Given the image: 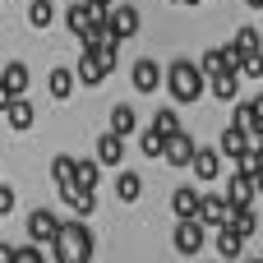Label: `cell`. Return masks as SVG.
<instances>
[{
	"mask_svg": "<svg viewBox=\"0 0 263 263\" xmlns=\"http://www.w3.org/2000/svg\"><path fill=\"white\" fill-rule=\"evenodd\" d=\"M106 23H111V32H116L120 42H129V37L139 32V23H143V18H139V9H134V5H116V9L106 14Z\"/></svg>",
	"mask_w": 263,
	"mask_h": 263,
	"instance_id": "obj_11",
	"label": "cell"
},
{
	"mask_svg": "<svg viewBox=\"0 0 263 263\" xmlns=\"http://www.w3.org/2000/svg\"><path fill=\"white\" fill-rule=\"evenodd\" d=\"M51 180H55V190L74 185V157H69V153H55V157H51Z\"/></svg>",
	"mask_w": 263,
	"mask_h": 263,
	"instance_id": "obj_27",
	"label": "cell"
},
{
	"mask_svg": "<svg viewBox=\"0 0 263 263\" xmlns=\"http://www.w3.org/2000/svg\"><path fill=\"white\" fill-rule=\"evenodd\" d=\"M92 157H97L102 166H120V162H125V139L106 129V134L97 139V153H92Z\"/></svg>",
	"mask_w": 263,
	"mask_h": 263,
	"instance_id": "obj_17",
	"label": "cell"
},
{
	"mask_svg": "<svg viewBox=\"0 0 263 263\" xmlns=\"http://www.w3.org/2000/svg\"><path fill=\"white\" fill-rule=\"evenodd\" d=\"M199 5H203V0H199Z\"/></svg>",
	"mask_w": 263,
	"mask_h": 263,
	"instance_id": "obj_45",
	"label": "cell"
},
{
	"mask_svg": "<svg viewBox=\"0 0 263 263\" xmlns=\"http://www.w3.org/2000/svg\"><path fill=\"white\" fill-rule=\"evenodd\" d=\"M227 227H236V231L250 240V236L259 231V217H254V208H231V222H227Z\"/></svg>",
	"mask_w": 263,
	"mask_h": 263,
	"instance_id": "obj_29",
	"label": "cell"
},
{
	"mask_svg": "<svg viewBox=\"0 0 263 263\" xmlns=\"http://www.w3.org/2000/svg\"><path fill=\"white\" fill-rule=\"evenodd\" d=\"M0 79H5V88H9L14 97H28V83H32V69H28L23 60H9Z\"/></svg>",
	"mask_w": 263,
	"mask_h": 263,
	"instance_id": "obj_19",
	"label": "cell"
},
{
	"mask_svg": "<svg viewBox=\"0 0 263 263\" xmlns=\"http://www.w3.org/2000/svg\"><path fill=\"white\" fill-rule=\"evenodd\" d=\"M5 120H9V129H32L37 111H32V102H28V97H14V106L5 111Z\"/></svg>",
	"mask_w": 263,
	"mask_h": 263,
	"instance_id": "obj_24",
	"label": "cell"
},
{
	"mask_svg": "<svg viewBox=\"0 0 263 263\" xmlns=\"http://www.w3.org/2000/svg\"><path fill=\"white\" fill-rule=\"evenodd\" d=\"M190 171H194L203 185H213V180L222 176V153H217V148H199V153H194V162H190Z\"/></svg>",
	"mask_w": 263,
	"mask_h": 263,
	"instance_id": "obj_12",
	"label": "cell"
},
{
	"mask_svg": "<svg viewBox=\"0 0 263 263\" xmlns=\"http://www.w3.org/2000/svg\"><path fill=\"white\" fill-rule=\"evenodd\" d=\"M60 199H65V203H69V208H74V213H79L83 222H88V217L97 213V194H92V190H79V185H65V190H60Z\"/></svg>",
	"mask_w": 263,
	"mask_h": 263,
	"instance_id": "obj_18",
	"label": "cell"
},
{
	"mask_svg": "<svg viewBox=\"0 0 263 263\" xmlns=\"http://www.w3.org/2000/svg\"><path fill=\"white\" fill-rule=\"evenodd\" d=\"M97 18H106V9H102V5H92V0H74V5L65 9V28H69L74 37H83Z\"/></svg>",
	"mask_w": 263,
	"mask_h": 263,
	"instance_id": "obj_6",
	"label": "cell"
},
{
	"mask_svg": "<svg viewBox=\"0 0 263 263\" xmlns=\"http://www.w3.org/2000/svg\"><path fill=\"white\" fill-rule=\"evenodd\" d=\"M199 222H203V227H227V222H231L227 194H203V199H199Z\"/></svg>",
	"mask_w": 263,
	"mask_h": 263,
	"instance_id": "obj_10",
	"label": "cell"
},
{
	"mask_svg": "<svg viewBox=\"0 0 263 263\" xmlns=\"http://www.w3.org/2000/svg\"><path fill=\"white\" fill-rule=\"evenodd\" d=\"M0 263H14V245L9 240H0Z\"/></svg>",
	"mask_w": 263,
	"mask_h": 263,
	"instance_id": "obj_38",
	"label": "cell"
},
{
	"mask_svg": "<svg viewBox=\"0 0 263 263\" xmlns=\"http://www.w3.org/2000/svg\"><path fill=\"white\" fill-rule=\"evenodd\" d=\"M199 199H203V194H199L194 185H180V190L171 194V213H176V222H194V217H199Z\"/></svg>",
	"mask_w": 263,
	"mask_h": 263,
	"instance_id": "obj_13",
	"label": "cell"
},
{
	"mask_svg": "<svg viewBox=\"0 0 263 263\" xmlns=\"http://www.w3.org/2000/svg\"><path fill=\"white\" fill-rule=\"evenodd\" d=\"M236 74H240V79H263V55L259 51H254V55H240V60H236Z\"/></svg>",
	"mask_w": 263,
	"mask_h": 263,
	"instance_id": "obj_32",
	"label": "cell"
},
{
	"mask_svg": "<svg viewBox=\"0 0 263 263\" xmlns=\"http://www.w3.org/2000/svg\"><path fill=\"white\" fill-rule=\"evenodd\" d=\"M217 153H222V157H231V162H240V157L250 153V134H245V129H236V125H227V129H222V139H217Z\"/></svg>",
	"mask_w": 263,
	"mask_h": 263,
	"instance_id": "obj_15",
	"label": "cell"
},
{
	"mask_svg": "<svg viewBox=\"0 0 263 263\" xmlns=\"http://www.w3.org/2000/svg\"><path fill=\"white\" fill-rule=\"evenodd\" d=\"M217 254H222V263H240V254H245V236H240L236 227H217Z\"/></svg>",
	"mask_w": 263,
	"mask_h": 263,
	"instance_id": "obj_16",
	"label": "cell"
},
{
	"mask_svg": "<svg viewBox=\"0 0 263 263\" xmlns=\"http://www.w3.org/2000/svg\"><path fill=\"white\" fill-rule=\"evenodd\" d=\"M231 125H236V129H254V125H259V120H254V111H250V102H236Z\"/></svg>",
	"mask_w": 263,
	"mask_h": 263,
	"instance_id": "obj_34",
	"label": "cell"
},
{
	"mask_svg": "<svg viewBox=\"0 0 263 263\" xmlns=\"http://www.w3.org/2000/svg\"><path fill=\"white\" fill-rule=\"evenodd\" d=\"M14 213V185H0V217Z\"/></svg>",
	"mask_w": 263,
	"mask_h": 263,
	"instance_id": "obj_35",
	"label": "cell"
},
{
	"mask_svg": "<svg viewBox=\"0 0 263 263\" xmlns=\"http://www.w3.org/2000/svg\"><path fill=\"white\" fill-rule=\"evenodd\" d=\"M9 106H14V92H9V88H5V79H0V111H9Z\"/></svg>",
	"mask_w": 263,
	"mask_h": 263,
	"instance_id": "obj_36",
	"label": "cell"
},
{
	"mask_svg": "<svg viewBox=\"0 0 263 263\" xmlns=\"http://www.w3.org/2000/svg\"><path fill=\"white\" fill-rule=\"evenodd\" d=\"M14 263H46V254H42V245H32V240H28V245H18V250H14Z\"/></svg>",
	"mask_w": 263,
	"mask_h": 263,
	"instance_id": "obj_33",
	"label": "cell"
},
{
	"mask_svg": "<svg viewBox=\"0 0 263 263\" xmlns=\"http://www.w3.org/2000/svg\"><path fill=\"white\" fill-rule=\"evenodd\" d=\"M254 190H259V199H263V162L254 166Z\"/></svg>",
	"mask_w": 263,
	"mask_h": 263,
	"instance_id": "obj_39",
	"label": "cell"
},
{
	"mask_svg": "<svg viewBox=\"0 0 263 263\" xmlns=\"http://www.w3.org/2000/svg\"><path fill=\"white\" fill-rule=\"evenodd\" d=\"M74 74H79V83H83V88H97V83L111 74V65L102 60V51H97V46H83V51H79V65H74Z\"/></svg>",
	"mask_w": 263,
	"mask_h": 263,
	"instance_id": "obj_3",
	"label": "cell"
},
{
	"mask_svg": "<svg viewBox=\"0 0 263 263\" xmlns=\"http://www.w3.org/2000/svg\"><path fill=\"white\" fill-rule=\"evenodd\" d=\"M240 263H259V259H240Z\"/></svg>",
	"mask_w": 263,
	"mask_h": 263,
	"instance_id": "obj_43",
	"label": "cell"
},
{
	"mask_svg": "<svg viewBox=\"0 0 263 263\" xmlns=\"http://www.w3.org/2000/svg\"><path fill=\"white\" fill-rule=\"evenodd\" d=\"M259 55H263V37H259Z\"/></svg>",
	"mask_w": 263,
	"mask_h": 263,
	"instance_id": "obj_44",
	"label": "cell"
},
{
	"mask_svg": "<svg viewBox=\"0 0 263 263\" xmlns=\"http://www.w3.org/2000/svg\"><path fill=\"white\" fill-rule=\"evenodd\" d=\"M259 263H263V259H259Z\"/></svg>",
	"mask_w": 263,
	"mask_h": 263,
	"instance_id": "obj_46",
	"label": "cell"
},
{
	"mask_svg": "<svg viewBox=\"0 0 263 263\" xmlns=\"http://www.w3.org/2000/svg\"><path fill=\"white\" fill-rule=\"evenodd\" d=\"M259 28H250V23H245V28H240V32H236V42H231V46H236V51H240V55H254V51H259Z\"/></svg>",
	"mask_w": 263,
	"mask_h": 263,
	"instance_id": "obj_31",
	"label": "cell"
},
{
	"mask_svg": "<svg viewBox=\"0 0 263 263\" xmlns=\"http://www.w3.org/2000/svg\"><path fill=\"white\" fill-rule=\"evenodd\" d=\"M55 236H60V217L51 208H32L28 213V240L32 245H51Z\"/></svg>",
	"mask_w": 263,
	"mask_h": 263,
	"instance_id": "obj_4",
	"label": "cell"
},
{
	"mask_svg": "<svg viewBox=\"0 0 263 263\" xmlns=\"http://www.w3.org/2000/svg\"><path fill=\"white\" fill-rule=\"evenodd\" d=\"M245 5H250V9H263V0H245Z\"/></svg>",
	"mask_w": 263,
	"mask_h": 263,
	"instance_id": "obj_41",
	"label": "cell"
},
{
	"mask_svg": "<svg viewBox=\"0 0 263 263\" xmlns=\"http://www.w3.org/2000/svg\"><path fill=\"white\" fill-rule=\"evenodd\" d=\"M166 92H171V102L176 106H190V102H199L203 92H208V79H203V69H199V60H171L166 65Z\"/></svg>",
	"mask_w": 263,
	"mask_h": 263,
	"instance_id": "obj_2",
	"label": "cell"
},
{
	"mask_svg": "<svg viewBox=\"0 0 263 263\" xmlns=\"http://www.w3.org/2000/svg\"><path fill=\"white\" fill-rule=\"evenodd\" d=\"M129 83H134V92H143V97H148V92H157V88H162V65H157V60H148V55H143V60H134Z\"/></svg>",
	"mask_w": 263,
	"mask_h": 263,
	"instance_id": "obj_8",
	"label": "cell"
},
{
	"mask_svg": "<svg viewBox=\"0 0 263 263\" xmlns=\"http://www.w3.org/2000/svg\"><path fill=\"white\" fill-rule=\"evenodd\" d=\"M139 153H143V157H162V153H166V139H162L157 129H143V134H139Z\"/></svg>",
	"mask_w": 263,
	"mask_h": 263,
	"instance_id": "obj_30",
	"label": "cell"
},
{
	"mask_svg": "<svg viewBox=\"0 0 263 263\" xmlns=\"http://www.w3.org/2000/svg\"><path fill=\"white\" fill-rule=\"evenodd\" d=\"M139 129V111L129 106V102H120V106H111V134H120V139H129Z\"/></svg>",
	"mask_w": 263,
	"mask_h": 263,
	"instance_id": "obj_22",
	"label": "cell"
},
{
	"mask_svg": "<svg viewBox=\"0 0 263 263\" xmlns=\"http://www.w3.org/2000/svg\"><path fill=\"white\" fill-rule=\"evenodd\" d=\"M139 194H143V176L139 171H120L116 176V199L120 203H139Z\"/></svg>",
	"mask_w": 263,
	"mask_h": 263,
	"instance_id": "obj_23",
	"label": "cell"
},
{
	"mask_svg": "<svg viewBox=\"0 0 263 263\" xmlns=\"http://www.w3.org/2000/svg\"><path fill=\"white\" fill-rule=\"evenodd\" d=\"M92 5H102V9H116V5H120V0H92Z\"/></svg>",
	"mask_w": 263,
	"mask_h": 263,
	"instance_id": "obj_40",
	"label": "cell"
},
{
	"mask_svg": "<svg viewBox=\"0 0 263 263\" xmlns=\"http://www.w3.org/2000/svg\"><path fill=\"white\" fill-rule=\"evenodd\" d=\"M194 153H199L194 134H190V129H176V134L166 139V153H162V162H166V166H190V162H194Z\"/></svg>",
	"mask_w": 263,
	"mask_h": 263,
	"instance_id": "obj_7",
	"label": "cell"
},
{
	"mask_svg": "<svg viewBox=\"0 0 263 263\" xmlns=\"http://www.w3.org/2000/svg\"><path fill=\"white\" fill-rule=\"evenodd\" d=\"M199 69H203V79H213V74L231 69V60H227V46H208V51L199 55Z\"/></svg>",
	"mask_w": 263,
	"mask_h": 263,
	"instance_id": "obj_26",
	"label": "cell"
},
{
	"mask_svg": "<svg viewBox=\"0 0 263 263\" xmlns=\"http://www.w3.org/2000/svg\"><path fill=\"white\" fill-rule=\"evenodd\" d=\"M171 245H176V254H199V250L208 245V227H203L199 217H194V222H176Z\"/></svg>",
	"mask_w": 263,
	"mask_h": 263,
	"instance_id": "obj_5",
	"label": "cell"
},
{
	"mask_svg": "<svg viewBox=\"0 0 263 263\" xmlns=\"http://www.w3.org/2000/svg\"><path fill=\"white\" fill-rule=\"evenodd\" d=\"M171 5H199V0H171Z\"/></svg>",
	"mask_w": 263,
	"mask_h": 263,
	"instance_id": "obj_42",
	"label": "cell"
},
{
	"mask_svg": "<svg viewBox=\"0 0 263 263\" xmlns=\"http://www.w3.org/2000/svg\"><path fill=\"white\" fill-rule=\"evenodd\" d=\"M55 14H60V9H55V0H32V5H28V28H37V32H42V28H51V23H55Z\"/></svg>",
	"mask_w": 263,
	"mask_h": 263,
	"instance_id": "obj_25",
	"label": "cell"
},
{
	"mask_svg": "<svg viewBox=\"0 0 263 263\" xmlns=\"http://www.w3.org/2000/svg\"><path fill=\"white\" fill-rule=\"evenodd\" d=\"M92 250H97V240H92L83 217L60 222V236L51 240V259L55 263H92Z\"/></svg>",
	"mask_w": 263,
	"mask_h": 263,
	"instance_id": "obj_1",
	"label": "cell"
},
{
	"mask_svg": "<svg viewBox=\"0 0 263 263\" xmlns=\"http://www.w3.org/2000/svg\"><path fill=\"white\" fill-rule=\"evenodd\" d=\"M46 88H51V97H55V102H65V97H74V88H79V74H74V69H65V65H51V74H46Z\"/></svg>",
	"mask_w": 263,
	"mask_h": 263,
	"instance_id": "obj_14",
	"label": "cell"
},
{
	"mask_svg": "<svg viewBox=\"0 0 263 263\" xmlns=\"http://www.w3.org/2000/svg\"><path fill=\"white\" fill-rule=\"evenodd\" d=\"M208 88H213L217 102H236V97H240V74H236V69H222V74L208 79Z\"/></svg>",
	"mask_w": 263,
	"mask_h": 263,
	"instance_id": "obj_20",
	"label": "cell"
},
{
	"mask_svg": "<svg viewBox=\"0 0 263 263\" xmlns=\"http://www.w3.org/2000/svg\"><path fill=\"white\" fill-rule=\"evenodd\" d=\"M97 180H102V162L97 157H74V185L97 194Z\"/></svg>",
	"mask_w": 263,
	"mask_h": 263,
	"instance_id": "obj_21",
	"label": "cell"
},
{
	"mask_svg": "<svg viewBox=\"0 0 263 263\" xmlns=\"http://www.w3.org/2000/svg\"><path fill=\"white\" fill-rule=\"evenodd\" d=\"M250 111H254V120L263 125V92H259V97H250Z\"/></svg>",
	"mask_w": 263,
	"mask_h": 263,
	"instance_id": "obj_37",
	"label": "cell"
},
{
	"mask_svg": "<svg viewBox=\"0 0 263 263\" xmlns=\"http://www.w3.org/2000/svg\"><path fill=\"white\" fill-rule=\"evenodd\" d=\"M148 129H157L162 139H171L176 129H180V116H176V106H157V116H153V125Z\"/></svg>",
	"mask_w": 263,
	"mask_h": 263,
	"instance_id": "obj_28",
	"label": "cell"
},
{
	"mask_svg": "<svg viewBox=\"0 0 263 263\" xmlns=\"http://www.w3.org/2000/svg\"><path fill=\"white\" fill-rule=\"evenodd\" d=\"M254 199H259V190H254V176L236 171V176L227 180V203H231V208H254Z\"/></svg>",
	"mask_w": 263,
	"mask_h": 263,
	"instance_id": "obj_9",
	"label": "cell"
}]
</instances>
